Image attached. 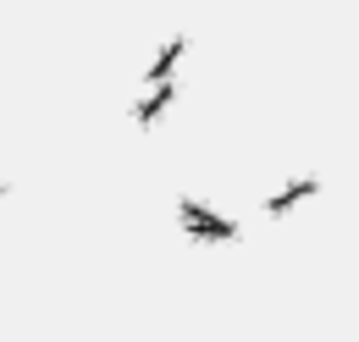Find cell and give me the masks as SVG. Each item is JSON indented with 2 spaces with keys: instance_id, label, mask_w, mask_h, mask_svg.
<instances>
[{
  "instance_id": "1",
  "label": "cell",
  "mask_w": 359,
  "mask_h": 342,
  "mask_svg": "<svg viewBox=\"0 0 359 342\" xmlns=\"http://www.w3.org/2000/svg\"><path fill=\"white\" fill-rule=\"evenodd\" d=\"M182 226H188V232H199V238H232V232H238L232 221L210 215L205 205H194V199H182Z\"/></svg>"
},
{
  "instance_id": "2",
  "label": "cell",
  "mask_w": 359,
  "mask_h": 342,
  "mask_svg": "<svg viewBox=\"0 0 359 342\" xmlns=\"http://www.w3.org/2000/svg\"><path fill=\"white\" fill-rule=\"evenodd\" d=\"M172 94H177V83H161V88H149L144 100H138V111H133V122L138 128H155L161 122V111L172 105Z\"/></svg>"
},
{
  "instance_id": "3",
  "label": "cell",
  "mask_w": 359,
  "mask_h": 342,
  "mask_svg": "<svg viewBox=\"0 0 359 342\" xmlns=\"http://www.w3.org/2000/svg\"><path fill=\"white\" fill-rule=\"evenodd\" d=\"M182 50H188V39H172L166 44V50H161V55H155V61H149V88H161V83H172V72H177V61H182Z\"/></svg>"
},
{
  "instance_id": "4",
  "label": "cell",
  "mask_w": 359,
  "mask_h": 342,
  "mask_svg": "<svg viewBox=\"0 0 359 342\" xmlns=\"http://www.w3.org/2000/svg\"><path fill=\"white\" fill-rule=\"evenodd\" d=\"M315 188H320L315 177H304V182H287V188H282V193L271 199V215H287V210H293V205H299V199H310Z\"/></svg>"
},
{
  "instance_id": "5",
  "label": "cell",
  "mask_w": 359,
  "mask_h": 342,
  "mask_svg": "<svg viewBox=\"0 0 359 342\" xmlns=\"http://www.w3.org/2000/svg\"><path fill=\"white\" fill-rule=\"evenodd\" d=\"M0 193H6V188H0Z\"/></svg>"
}]
</instances>
